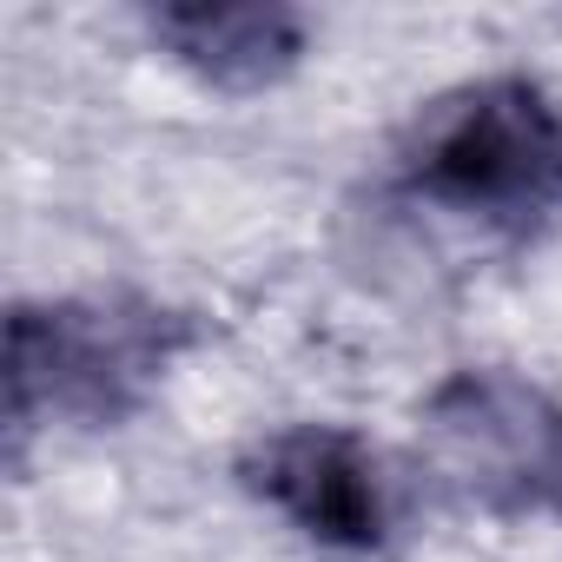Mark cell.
I'll return each mask as SVG.
<instances>
[{"label": "cell", "instance_id": "6da1fadb", "mask_svg": "<svg viewBox=\"0 0 562 562\" xmlns=\"http://www.w3.org/2000/svg\"><path fill=\"white\" fill-rule=\"evenodd\" d=\"M397 192L503 245L562 232V106L516 74L430 100L397 146Z\"/></svg>", "mask_w": 562, "mask_h": 562}, {"label": "cell", "instance_id": "7a4b0ae2", "mask_svg": "<svg viewBox=\"0 0 562 562\" xmlns=\"http://www.w3.org/2000/svg\"><path fill=\"white\" fill-rule=\"evenodd\" d=\"M192 325L146 299H67L21 305L8 325V404L27 430L34 417L113 424L126 417L159 371L186 351Z\"/></svg>", "mask_w": 562, "mask_h": 562}, {"label": "cell", "instance_id": "3957f363", "mask_svg": "<svg viewBox=\"0 0 562 562\" xmlns=\"http://www.w3.org/2000/svg\"><path fill=\"white\" fill-rule=\"evenodd\" d=\"M251 490L331 555H378L397 529V490L378 450L338 424H292L251 450Z\"/></svg>", "mask_w": 562, "mask_h": 562}, {"label": "cell", "instance_id": "277c9868", "mask_svg": "<svg viewBox=\"0 0 562 562\" xmlns=\"http://www.w3.org/2000/svg\"><path fill=\"white\" fill-rule=\"evenodd\" d=\"M153 34L199 67L218 87H265L299 60V14H278V8H166L153 14Z\"/></svg>", "mask_w": 562, "mask_h": 562}, {"label": "cell", "instance_id": "5b68a950", "mask_svg": "<svg viewBox=\"0 0 562 562\" xmlns=\"http://www.w3.org/2000/svg\"><path fill=\"white\" fill-rule=\"evenodd\" d=\"M536 490L549 503H562V424L549 437H536Z\"/></svg>", "mask_w": 562, "mask_h": 562}]
</instances>
